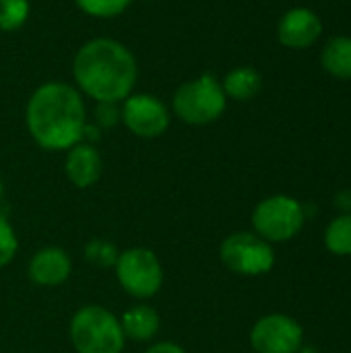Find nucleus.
Instances as JSON below:
<instances>
[{
  "label": "nucleus",
  "mask_w": 351,
  "mask_h": 353,
  "mask_svg": "<svg viewBox=\"0 0 351 353\" xmlns=\"http://www.w3.org/2000/svg\"><path fill=\"white\" fill-rule=\"evenodd\" d=\"M25 126L43 151H68L83 141L87 126L85 97L64 81L41 83L27 99Z\"/></svg>",
  "instance_id": "1"
},
{
  "label": "nucleus",
  "mask_w": 351,
  "mask_h": 353,
  "mask_svg": "<svg viewBox=\"0 0 351 353\" xmlns=\"http://www.w3.org/2000/svg\"><path fill=\"white\" fill-rule=\"evenodd\" d=\"M74 87L95 103H122L134 93L139 62L118 39L93 37L72 58Z\"/></svg>",
  "instance_id": "2"
},
{
  "label": "nucleus",
  "mask_w": 351,
  "mask_h": 353,
  "mask_svg": "<svg viewBox=\"0 0 351 353\" xmlns=\"http://www.w3.org/2000/svg\"><path fill=\"white\" fill-rule=\"evenodd\" d=\"M225 108L228 97L221 81L211 72H203L174 91L170 112L188 126H207L217 122Z\"/></svg>",
  "instance_id": "3"
},
{
  "label": "nucleus",
  "mask_w": 351,
  "mask_h": 353,
  "mask_svg": "<svg viewBox=\"0 0 351 353\" xmlns=\"http://www.w3.org/2000/svg\"><path fill=\"white\" fill-rule=\"evenodd\" d=\"M68 339L77 353H122L126 345L120 319L99 304H87L72 314Z\"/></svg>",
  "instance_id": "4"
},
{
  "label": "nucleus",
  "mask_w": 351,
  "mask_h": 353,
  "mask_svg": "<svg viewBox=\"0 0 351 353\" xmlns=\"http://www.w3.org/2000/svg\"><path fill=\"white\" fill-rule=\"evenodd\" d=\"M252 232L269 244H281L296 238L306 221L304 205L288 194H273L263 199L252 211Z\"/></svg>",
  "instance_id": "5"
},
{
  "label": "nucleus",
  "mask_w": 351,
  "mask_h": 353,
  "mask_svg": "<svg viewBox=\"0 0 351 353\" xmlns=\"http://www.w3.org/2000/svg\"><path fill=\"white\" fill-rule=\"evenodd\" d=\"M114 273L120 288L134 300H149L157 296L166 279L161 261L151 248L145 246L122 250L116 261Z\"/></svg>",
  "instance_id": "6"
},
{
  "label": "nucleus",
  "mask_w": 351,
  "mask_h": 353,
  "mask_svg": "<svg viewBox=\"0 0 351 353\" xmlns=\"http://www.w3.org/2000/svg\"><path fill=\"white\" fill-rule=\"evenodd\" d=\"M221 265L234 275L259 277L273 269L275 250L265 238L254 232H234L219 246Z\"/></svg>",
  "instance_id": "7"
},
{
  "label": "nucleus",
  "mask_w": 351,
  "mask_h": 353,
  "mask_svg": "<svg viewBox=\"0 0 351 353\" xmlns=\"http://www.w3.org/2000/svg\"><path fill=\"white\" fill-rule=\"evenodd\" d=\"M122 122L128 132L139 139H157L168 132L172 112L157 95L132 93L120 103Z\"/></svg>",
  "instance_id": "8"
},
{
  "label": "nucleus",
  "mask_w": 351,
  "mask_h": 353,
  "mask_svg": "<svg viewBox=\"0 0 351 353\" xmlns=\"http://www.w3.org/2000/svg\"><path fill=\"white\" fill-rule=\"evenodd\" d=\"M304 329L288 314H265L250 329V345L257 353H298Z\"/></svg>",
  "instance_id": "9"
},
{
  "label": "nucleus",
  "mask_w": 351,
  "mask_h": 353,
  "mask_svg": "<svg viewBox=\"0 0 351 353\" xmlns=\"http://www.w3.org/2000/svg\"><path fill=\"white\" fill-rule=\"evenodd\" d=\"M72 273V261L68 252L60 246L39 248L27 265V275L31 283L39 288H58L68 281Z\"/></svg>",
  "instance_id": "10"
},
{
  "label": "nucleus",
  "mask_w": 351,
  "mask_h": 353,
  "mask_svg": "<svg viewBox=\"0 0 351 353\" xmlns=\"http://www.w3.org/2000/svg\"><path fill=\"white\" fill-rule=\"evenodd\" d=\"M321 33H323V21L314 10L304 6L288 10L277 25L279 41L292 50H304L312 46L321 37Z\"/></svg>",
  "instance_id": "11"
},
{
  "label": "nucleus",
  "mask_w": 351,
  "mask_h": 353,
  "mask_svg": "<svg viewBox=\"0 0 351 353\" xmlns=\"http://www.w3.org/2000/svg\"><path fill=\"white\" fill-rule=\"evenodd\" d=\"M64 174L68 182L77 188L95 186L103 174V159L99 149L85 141L70 147L64 157Z\"/></svg>",
  "instance_id": "12"
},
{
  "label": "nucleus",
  "mask_w": 351,
  "mask_h": 353,
  "mask_svg": "<svg viewBox=\"0 0 351 353\" xmlns=\"http://www.w3.org/2000/svg\"><path fill=\"white\" fill-rule=\"evenodd\" d=\"M120 325H122V333L126 339H132L137 343H147L157 337L161 329V319L153 306L134 304L122 314Z\"/></svg>",
  "instance_id": "13"
},
{
  "label": "nucleus",
  "mask_w": 351,
  "mask_h": 353,
  "mask_svg": "<svg viewBox=\"0 0 351 353\" xmlns=\"http://www.w3.org/2000/svg\"><path fill=\"white\" fill-rule=\"evenodd\" d=\"M221 87L228 99L248 101L263 89V77L252 66H238L223 77Z\"/></svg>",
  "instance_id": "14"
},
{
  "label": "nucleus",
  "mask_w": 351,
  "mask_h": 353,
  "mask_svg": "<svg viewBox=\"0 0 351 353\" xmlns=\"http://www.w3.org/2000/svg\"><path fill=\"white\" fill-rule=\"evenodd\" d=\"M325 70L337 79H351V37H331L321 54Z\"/></svg>",
  "instance_id": "15"
},
{
  "label": "nucleus",
  "mask_w": 351,
  "mask_h": 353,
  "mask_svg": "<svg viewBox=\"0 0 351 353\" xmlns=\"http://www.w3.org/2000/svg\"><path fill=\"white\" fill-rule=\"evenodd\" d=\"M325 246L337 256L351 254V213L337 215L325 232Z\"/></svg>",
  "instance_id": "16"
},
{
  "label": "nucleus",
  "mask_w": 351,
  "mask_h": 353,
  "mask_svg": "<svg viewBox=\"0 0 351 353\" xmlns=\"http://www.w3.org/2000/svg\"><path fill=\"white\" fill-rule=\"evenodd\" d=\"M83 254L85 259L97 267V269H114L116 267V261L120 256V250L118 246L112 242V240H106V238H91L85 248H83Z\"/></svg>",
  "instance_id": "17"
},
{
  "label": "nucleus",
  "mask_w": 351,
  "mask_h": 353,
  "mask_svg": "<svg viewBox=\"0 0 351 353\" xmlns=\"http://www.w3.org/2000/svg\"><path fill=\"white\" fill-rule=\"evenodd\" d=\"M31 14L29 0H0V31H19Z\"/></svg>",
  "instance_id": "18"
},
{
  "label": "nucleus",
  "mask_w": 351,
  "mask_h": 353,
  "mask_svg": "<svg viewBox=\"0 0 351 353\" xmlns=\"http://www.w3.org/2000/svg\"><path fill=\"white\" fill-rule=\"evenodd\" d=\"M132 0H74L77 8L91 19H114L120 17Z\"/></svg>",
  "instance_id": "19"
},
{
  "label": "nucleus",
  "mask_w": 351,
  "mask_h": 353,
  "mask_svg": "<svg viewBox=\"0 0 351 353\" xmlns=\"http://www.w3.org/2000/svg\"><path fill=\"white\" fill-rule=\"evenodd\" d=\"M19 250V238L12 223L0 213V269L12 263Z\"/></svg>",
  "instance_id": "20"
},
{
  "label": "nucleus",
  "mask_w": 351,
  "mask_h": 353,
  "mask_svg": "<svg viewBox=\"0 0 351 353\" xmlns=\"http://www.w3.org/2000/svg\"><path fill=\"white\" fill-rule=\"evenodd\" d=\"M122 122V114H120V103H95L93 110V124L103 132L110 130L114 126H118Z\"/></svg>",
  "instance_id": "21"
},
{
  "label": "nucleus",
  "mask_w": 351,
  "mask_h": 353,
  "mask_svg": "<svg viewBox=\"0 0 351 353\" xmlns=\"http://www.w3.org/2000/svg\"><path fill=\"white\" fill-rule=\"evenodd\" d=\"M143 353H186V350L174 341H157L151 347H147Z\"/></svg>",
  "instance_id": "22"
},
{
  "label": "nucleus",
  "mask_w": 351,
  "mask_h": 353,
  "mask_svg": "<svg viewBox=\"0 0 351 353\" xmlns=\"http://www.w3.org/2000/svg\"><path fill=\"white\" fill-rule=\"evenodd\" d=\"M335 207L341 209V213H351V190H341L335 196Z\"/></svg>",
  "instance_id": "23"
},
{
  "label": "nucleus",
  "mask_w": 351,
  "mask_h": 353,
  "mask_svg": "<svg viewBox=\"0 0 351 353\" xmlns=\"http://www.w3.org/2000/svg\"><path fill=\"white\" fill-rule=\"evenodd\" d=\"M2 196H4V184H2V180H0V203H2Z\"/></svg>",
  "instance_id": "24"
}]
</instances>
